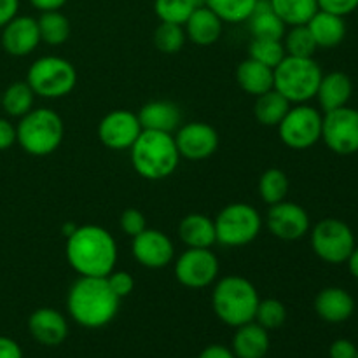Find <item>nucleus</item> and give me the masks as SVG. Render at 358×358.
<instances>
[{
	"label": "nucleus",
	"mask_w": 358,
	"mask_h": 358,
	"mask_svg": "<svg viewBox=\"0 0 358 358\" xmlns=\"http://www.w3.org/2000/svg\"><path fill=\"white\" fill-rule=\"evenodd\" d=\"M31 338L44 346H59L69 336L66 318L52 308H38L28 318Z\"/></svg>",
	"instance_id": "18"
},
{
	"label": "nucleus",
	"mask_w": 358,
	"mask_h": 358,
	"mask_svg": "<svg viewBox=\"0 0 358 358\" xmlns=\"http://www.w3.org/2000/svg\"><path fill=\"white\" fill-rule=\"evenodd\" d=\"M198 358H236L234 357L233 350L227 348V346L222 345H210L199 353Z\"/></svg>",
	"instance_id": "46"
},
{
	"label": "nucleus",
	"mask_w": 358,
	"mask_h": 358,
	"mask_svg": "<svg viewBox=\"0 0 358 358\" xmlns=\"http://www.w3.org/2000/svg\"><path fill=\"white\" fill-rule=\"evenodd\" d=\"M357 355L358 348L350 339H336L329 348V357L331 358H357Z\"/></svg>",
	"instance_id": "42"
},
{
	"label": "nucleus",
	"mask_w": 358,
	"mask_h": 358,
	"mask_svg": "<svg viewBox=\"0 0 358 358\" xmlns=\"http://www.w3.org/2000/svg\"><path fill=\"white\" fill-rule=\"evenodd\" d=\"M219 259L210 248H187L175 261V276L187 289H205L219 276Z\"/></svg>",
	"instance_id": "12"
},
{
	"label": "nucleus",
	"mask_w": 358,
	"mask_h": 358,
	"mask_svg": "<svg viewBox=\"0 0 358 358\" xmlns=\"http://www.w3.org/2000/svg\"><path fill=\"white\" fill-rule=\"evenodd\" d=\"M213 222L217 243L224 247H245L252 243L262 229L261 213L248 203H231L224 206Z\"/></svg>",
	"instance_id": "8"
},
{
	"label": "nucleus",
	"mask_w": 358,
	"mask_h": 358,
	"mask_svg": "<svg viewBox=\"0 0 358 358\" xmlns=\"http://www.w3.org/2000/svg\"><path fill=\"white\" fill-rule=\"evenodd\" d=\"M105 278H107L110 290L119 297V299L128 297L129 294L133 292V289H135V278H133L131 273L128 271H115L114 269V271L108 273Z\"/></svg>",
	"instance_id": "39"
},
{
	"label": "nucleus",
	"mask_w": 358,
	"mask_h": 358,
	"mask_svg": "<svg viewBox=\"0 0 358 358\" xmlns=\"http://www.w3.org/2000/svg\"><path fill=\"white\" fill-rule=\"evenodd\" d=\"M255 3L257 0H206V7L224 23H245L254 13Z\"/></svg>",
	"instance_id": "34"
},
{
	"label": "nucleus",
	"mask_w": 358,
	"mask_h": 358,
	"mask_svg": "<svg viewBox=\"0 0 358 358\" xmlns=\"http://www.w3.org/2000/svg\"><path fill=\"white\" fill-rule=\"evenodd\" d=\"M140 124L142 129H150V131L171 133L173 135L180 128L182 114L180 108L168 100H154L143 105L138 112Z\"/></svg>",
	"instance_id": "20"
},
{
	"label": "nucleus",
	"mask_w": 358,
	"mask_h": 358,
	"mask_svg": "<svg viewBox=\"0 0 358 358\" xmlns=\"http://www.w3.org/2000/svg\"><path fill=\"white\" fill-rule=\"evenodd\" d=\"M17 10H20V0H0V28L16 17Z\"/></svg>",
	"instance_id": "45"
},
{
	"label": "nucleus",
	"mask_w": 358,
	"mask_h": 358,
	"mask_svg": "<svg viewBox=\"0 0 358 358\" xmlns=\"http://www.w3.org/2000/svg\"><path fill=\"white\" fill-rule=\"evenodd\" d=\"M231 350L236 358H264L269 352L268 331L257 322L240 325L233 336Z\"/></svg>",
	"instance_id": "22"
},
{
	"label": "nucleus",
	"mask_w": 358,
	"mask_h": 358,
	"mask_svg": "<svg viewBox=\"0 0 358 358\" xmlns=\"http://www.w3.org/2000/svg\"><path fill=\"white\" fill-rule=\"evenodd\" d=\"M266 226L278 240L297 241L310 231V215L297 203L280 201L269 206Z\"/></svg>",
	"instance_id": "15"
},
{
	"label": "nucleus",
	"mask_w": 358,
	"mask_h": 358,
	"mask_svg": "<svg viewBox=\"0 0 358 358\" xmlns=\"http://www.w3.org/2000/svg\"><path fill=\"white\" fill-rule=\"evenodd\" d=\"M76 229H77V224L76 222H69V224H65V226L62 227V233H63V236L69 238L70 234H72Z\"/></svg>",
	"instance_id": "49"
},
{
	"label": "nucleus",
	"mask_w": 358,
	"mask_h": 358,
	"mask_svg": "<svg viewBox=\"0 0 358 358\" xmlns=\"http://www.w3.org/2000/svg\"><path fill=\"white\" fill-rule=\"evenodd\" d=\"M318 9L338 16H348L358 9V0H317Z\"/></svg>",
	"instance_id": "41"
},
{
	"label": "nucleus",
	"mask_w": 358,
	"mask_h": 358,
	"mask_svg": "<svg viewBox=\"0 0 358 358\" xmlns=\"http://www.w3.org/2000/svg\"><path fill=\"white\" fill-rule=\"evenodd\" d=\"M287 320V308L282 301L278 299H261L257 304V311H255L254 322H257L261 327L266 331H273V329H280Z\"/></svg>",
	"instance_id": "38"
},
{
	"label": "nucleus",
	"mask_w": 358,
	"mask_h": 358,
	"mask_svg": "<svg viewBox=\"0 0 358 358\" xmlns=\"http://www.w3.org/2000/svg\"><path fill=\"white\" fill-rule=\"evenodd\" d=\"M184 30L189 41L196 45H212L222 35L224 21L210 7L203 6L194 9V13L189 16L184 23Z\"/></svg>",
	"instance_id": "21"
},
{
	"label": "nucleus",
	"mask_w": 358,
	"mask_h": 358,
	"mask_svg": "<svg viewBox=\"0 0 358 358\" xmlns=\"http://www.w3.org/2000/svg\"><path fill=\"white\" fill-rule=\"evenodd\" d=\"M178 236L187 248H210L217 243L215 222L203 213H189L178 224Z\"/></svg>",
	"instance_id": "25"
},
{
	"label": "nucleus",
	"mask_w": 358,
	"mask_h": 358,
	"mask_svg": "<svg viewBox=\"0 0 358 358\" xmlns=\"http://www.w3.org/2000/svg\"><path fill=\"white\" fill-rule=\"evenodd\" d=\"M352 94L353 83L350 76H346L345 72H331L322 77L315 98L318 100V105H320L325 114V112L336 110V108L348 105Z\"/></svg>",
	"instance_id": "23"
},
{
	"label": "nucleus",
	"mask_w": 358,
	"mask_h": 358,
	"mask_svg": "<svg viewBox=\"0 0 358 358\" xmlns=\"http://www.w3.org/2000/svg\"><path fill=\"white\" fill-rule=\"evenodd\" d=\"M119 224H121V229L131 238H135L136 234H140L142 231L147 229L145 215L136 208H126L124 212H122L121 219H119Z\"/></svg>",
	"instance_id": "40"
},
{
	"label": "nucleus",
	"mask_w": 358,
	"mask_h": 358,
	"mask_svg": "<svg viewBox=\"0 0 358 358\" xmlns=\"http://www.w3.org/2000/svg\"><path fill=\"white\" fill-rule=\"evenodd\" d=\"M119 299L107 278L80 276L69 290L66 308L76 324L84 329H101L110 324L119 311Z\"/></svg>",
	"instance_id": "2"
},
{
	"label": "nucleus",
	"mask_w": 358,
	"mask_h": 358,
	"mask_svg": "<svg viewBox=\"0 0 358 358\" xmlns=\"http://www.w3.org/2000/svg\"><path fill=\"white\" fill-rule=\"evenodd\" d=\"M345 264H348V271L352 273V276L358 280V247L353 248V252L350 254V257L346 259Z\"/></svg>",
	"instance_id": "48"
},
{
	"label": "nucleus",
	"mask_w": 358,
	"mask_h": 358,
	"mask_svg": "<svg viewBox=\"0 0 358 358\" xmlns=\"http://www.w3.org/2000/svg\"><path fill=\"white\" fill-rule=\"evenodd\" d=\"M290 107H292V103L273 87L268 93L259 94L254 105V114L259 124L275 128L283 121Z\"/></svg>",
	"instance_id": "28"
},
{
	"label": "nucleus",
	"mask_w": 358,
	"mask_h": 358,
	"mask_svg": "<svg viewBox=\"0 0 358 358\" xmlns=\"http://www.w3.org/2000/svg\"><path fill=\"white\" fill-rule=\"evenodd\" d=\"M285 56L287 52L283 42L273 41V38H252L250 48H248V58L255 59L269 69L278 66Z\"/></svg>",
	"instance_id": "35"
},
{
	"label": "nucleus",
	"mask_w": 358,
	"mask_h": 358,
	"mask_svg": "<svg viewBox=\"0 0 358 358\" xmlns=\"http://www.w3.org/2000/svg\"><path fill=\"white\" fill-rule=\"evenodd\" d=\"M131 164L140 177L147 180H163L175 173L180 161L175 136L171 133L143 129L131 149Z\"/></svg>",
	"instance_id": "3"
},
{
	"label": "nucleus",
	"mask_w": 358,
	"mask_h": 358,
	"mask_svg": "<svg viewBox=\"0 0 358 358\" xmlns=\"http://www.w3.org/2000/svg\"><path fill=\"white\" fill-rule=\"evenodd\" d=\"M322 140L339 156L358 152V110L353 107L336 108L325 112L322 121Z\"/></svg>",
	"instance_id": "11"
},
{
	"label": "nucleus",
	"mask_w": 358,
	"mask_h": 358,
	"mask_svg": "<svg viewBox=\"0 0 358 358\" xmlns=\"http://www.w3.org/2000/svg\"><path fill=\"white\" fill-rule=\"evenodd\" d=\"M35 96L37 94L34 93L30 84L27 80H20L7 86V90L0 94V107L10 117H23L34 108Z\"/></svg>",
	"instance_id": "29"
},
{
	"label": "nucleus",
	"mask_w": 358,
	"mask_h": 358,
	"mask_svg": "<svg viewBox=\"0 0 358 358\" xmlns=\"http://www.w3.org/2000/svg\"><path fill=\"white\" fill-rule=\"evenodd\" d=\"M282 42L287 56H297V58H313L315 51L318 49L308 24L290 27L283 35Z\"/></svg>",
	"instance_id": "33"
},
{
	"label": "nucleus",
	"mask_w": 358,
	"mask_h": 358,
	"mask_svg": "<svg viewBox=\"0 0 358 358\" xmlns=\"http://www.w3.org/2000/svg\"><path fill=\"white\" fill-rule=\"evenodd\" d=\"M252 38H273L282 41L287 31V24L276 16L269 0H257L254 13L247 20Z\"/></svg>",
	"instance_id": "26"
},
{
	"label": "nucleus",
	"mask_w": 358,
	"mask_h": 358,
	"mask_svg": "<svg viewBox=\"0 0 358 358\" xmlns=\"http://www.w3.org/2000/svg\"><path fill=\"white\" fill-rule=\"evenodd\" d=\"M173 136L180 157L191 161H203L213 156L220 142L217 129L208 122L201 121L180 126Z\"/></svg>",
	"instance_id": "14"
},
{
	"label": "nucleus",
	"mask_w": 358,
	"mask_h": 358,
	"mask_svg": "<svg viewBox=\"0 0 358 358\" xmlns=\"http://www.w3.org/2000/svg\"><path fill=\"white\" fill-rule=\"evenodd\" d=\"M322 121L324 115L318 108L310 107L306 103H299L290 107L278 128L280 138L289 149L306 150L322 140Z\"/></svg>",
	"instance_id": "10"
},
{
	"label": "nucleus",
	"mask_w": 358,
	"mask_h": 358,
	"mask_svg": "<svg viewBox=\"0 0 358 358\" xmlns=\"http://www.w3.org/2000/svg\"><path fill=\"white\" fill-rule=\"evenodd\" d=\"M27 83L38 96L56 100L72 93L77 84V70L69 59L42 56L28 69Z\"/></svg>",
	"instance_id": "7"
},
{
	"label": "nucleus",
	"mask_w": 358,
	"mask_h": 358,
	"mask_svg": "<svg viewBox=\"0 0 358 358\" xmlns=\"http://www.w3.org/2000/svg\"><path fill=\"white\" fill-rule=\"evenodd\" d=\"M142 131L138 114L126 108L108 112L98 124V138L112 150L131 149Z\"/></svg>",
	"instance_id": "13"
},
{
	"label": "nucleus",
	"mask_w": 358,
	"mask_h": 358,
	"mask_svg": "<svg viewBox=\"0 0 358 358\" xmlns=\"http://www.w3.org/2000/svg\"><path fill=\"white\" fill-rule=\"evenodd\" d=\"M275 73V90L282 93L290 103H306L317 96L318 86L324 77L320 65L315 58H297L285 56L278 66L273 69Z\"/></svg>",
	"instance_id": "6"
},
{
	"label": "nucleus",
	"mask_w": 358,
	"mask_h": 358,
	"mask_svg": "<svg viewBox=\"0 0 358 358\" xmlns=\"http://www.w3.org/2000/svg\"><path fill=\"white\" fill-rule=\"evenodd\" d=\"M131 252L136 262L149 269L166 268L175 257L173 241L161 231L149 227L133 238Z\"/></svg>",
	"instance_id": "16"
},
{
	"label": "nucleus",
	"mask_w": 358,
	"mask_h": 358,
	"mask_svg": "<svg viewBox=\"0 0 358 358\" xmlns=\"http://www.w3.org/2000/svg\"><path fill=\"white\" fill-rule=\"evenodd\" d=\"M38 23L31 16H16L2 28V48L7 55L28 56L41 44Z\"/></svg>",
	"instance_id": "17"
},
{
	"label": "nucleus",
	"mask_w": 358,
	"mask_h": 358,
	"mask_svg": "<svg viewBox=\"0 0 358 358\" xmlns=\"http://www.w3.org/2000/svg\"><path fill=\"white\" fill-rule=\"evenodd\" d=\"M311 35L318 48L331 49L341 44L346 37V21L343 16L327 13V10H317L313 17L308 21Z\"/></svg>",
	"instance_id": "24"
},
{
	"label": "nucleus",
	"mask_w": 358,
	"mask_h": 358,
	"mask_svg": "<svg viewBox=\"0 0 358 358\" xmlns=\"http://www.w3.org/2000/svg\"><path fill=\"white\" fill-rule=\"evenodd\" d=\"M259 301L261 297L254 283L240 275L220 278L212 294V308L217 318L234 329L254 322Z\"/></svg>",
	"instance_id": "4"
},
{
	"label": "nucleus",
	"mask_w": 358,
	"mask_h": 358,
	"mask_svg": "<svg viewBox=\"0 0 358 358\" xmlns=\"http://www.w3.org/2000/svg\"><path fill=\"white\" fill-rule=\"evenodd\" d=\"M65 254L77 275L105 278L117 262V243L107 229L86 224L66 238Z\"/></svg>",
	"instance_id": "1"
},
{
	"label": "nucleus",
	"mask_w": 358,
	"mask_h": 358,
	"mask_svg": "<svg viewBox=\"0 0 358 358\" xmlns=\"http://www.w3.org/2000/svg\"><path fill=\"white\" fill-rule=\"evenodd\" d=\"M315 311L327 324H343L355 313V299L341 287H327L315 297Z\"/></svg>",
	"instance_id": "19"
},
{
	"label": "nucleus",
	"mask_w": 358,
	"mask_h": 358,
	"mask_svg": "<svg viewBox=\"0 0 358 358\" xmlns=\"http://www.w3.org/2000/svg\"><path fill=\"white\" fill-rule=\"evenodd\" d=\"M28 2L41 13H45V10H59L69 0H28Z\"/></svg>",
	"instance_id": "47"
},
{
	"label": "nucleus",
	"mask_w": 358,
	"mask_h": 358,
	"mask_svg": "<svg viewBox=\"0 0 358 358\" xmlns=\"http://www.w3.org/2000/svg\"><path fill=\"white\" fill-rule=\"evenodd\" d=\"M357 358H358V355H357Z\"/></svg>",
	"instance_id": "50"
},
{
	"label": "nucleus",
	"mask_w": 358,
	"mask_h": 358,
	"mask_svg": "<svg viewBox=\"0 0 358 358\" xmlns=\"http://www.w3.org/2000/svg\"><path fill=\"white\" fill-rule=\"evenodd\" d=\"M290 182L289 177L283 170L280 168H269L264 173L261 175L257 184L259 196L264 203H268L269 206L276 205L280 201H285L287 194H289Z\"/></svg>",
	"instance_id": "32"
},
{
	"label": "nucleus",
	"mask_w": 358,
	"mask_h": 358,
	"mask_svg": "<svg viewBox=\"0 0 358 358\" xmlns=\"http://www.w3.org/2000/svg\"><path fill=\"white\" fill-rule=\"evenodd\" d=\"M0 94H2V93H0Z\"/></svg>",
	"instance_id": "51"
},
{
	"label": "nucleus",
	"mask_w": 358,
	"mask_h": 358,
	"mask_svg": "<svg viewBox=\"0 0 358 358\" xmlns=\"http://www.w3.org/2000/svg\"><path fill=\"white\" fill-rule=\"evenodd\" d=\"M352 227L339 219H324L311 231V248L327 264H345L355 248Z\"/></svg>",
	"instance_id": "9"
},
{
	"label": "nucleus",
	"mask_w": 358,
	"mask_h": 358,
	"mask_svg": "<svg viewBox=\"0 0 358 358\" xmlns=\"http://www.w3.org/2000/svg\"><path fill=\"white\" fill-rule=\"evenodd\" d=\"M16 143V126L0 117V150H7Z\"/></svg>",
	"instance_id": "43"
},
{
	"label": "nucleus",
	"mask_w": 358,
	"mask_h": 358,
	"mask_svg": "<svg viewBox=\"0 0 358 358\" xmlns=\"http://www.w3.org/2000/svg\"><path fill=\"white\" fill-rule=\"evenodd\" d=\"M276 16L287 24V27H297V24H308V21L317 14V0H269Z\"/></svg>",
	"instance_id": "30"
},
{
	"label": "nucleus",
	"mask_w": 358,
	"mask_h": 358,
	"mask_svg": "<svg viewBox=\"0 0 358 358\" xmlns=\"http://www.w3.org/2000/svg\"><path fill=\"white\" fill-rule=\"evenodd\" d=\"M41 41L48 45H62L70 37V21L62 10H45L37 20Z\"/></svg>",
	"instance_id": "31"
},
{
	"label": "nucleus",
	"mask_w": 358,
	"mask_h": 358,
	"mask_svg": "<svg viewBox=\"0 0 358 358\" xmlns=\"http://www.w3.org/2000/svg\"><path fill=\"white\" fill-rule=\"evenodd\" d=\"M194 9V0H154V10L159 21L164 23L184 24Z\"/></svg>",
	"instance_id": "37"
},
{
	"label": "nucleus",
	"mask_w": 358,
	"mask_h": 358,
	"mask_svg": "<svg viewBox=\"0 0 358 358\" xmlns=\"http://www.w3.org/2000/svg\"><path fill=\"white\" fill-rule=\"evenodd\" d=\"M236 80L241 90L248 94H254L255 98L259 94L268 93L275 86V73L273 69L255 62V59L247 58L238 65L236 69Z\"/></svg>",
	"instance_id": "27"
},
{
	"label": "nucleus",
	"mask_w": 358,
	"mask_h": 358,
	"mask_svg": "<svg viewBox=\"0 0 358 358\" xmlns=\"http://www.w3.org/2000/svg\"><path fill=\"white\" fill-rule=\"evenodd\" d=\"M0 358H23V350L14 339L0 336Z\"/></svg>",
	"instance_id": "44"
},
{
	"label": "nucleus",
	"mask_w": 358,
	"mask_h": 358,
	"mask_svg": "<svg viewBox=\"0 0 358 358\" xmlns=\"http://www.w3.org/2000/svg\"><path fill=\"white\" fill-rule=\"evenodd\" d=\"M187 35H185L184 24L175 23H164L161 21L159 27L154 31V44H156L157 51L164 52V55H175L184 48Z\"/></svg>",
	"instance_id": "36"
},
{
	"label": "nucleus",
	"mask_w": 358,
	"mask_h": 358,
	"mask_svg": "<svg viewBox=\"0 0 358 358\" xmlns=\"http://www.w3.org/2000/svg\"><path fill=\"white\" fill-rule=\"evenodd\" d=\"M65 124L52 108H31L20 117L16 126V142L27 154L44 157L55 152L63 142Z\"/></svg>",
	"instance_id": "5"
}]
</instances>
